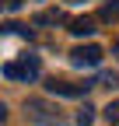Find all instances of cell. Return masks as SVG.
<instances>
[{"mask_svg":"<svg viewBox=\"0 0 119 126\" xmlns=\"http://www.w3.org/2000/svg\"><path fill=\"white\" fill-rule=\"evenodd\" d=\"M91 119H95V109H91V105H84L81 112H77V126H91Z\"/></svg>","mask_w":119,"mask_h":126,"instance_id":"cell-7","label":"cell"},{"mask_svg":"<svg viewBox=\"0 0 119 126\" xmlns=\"http://www.w3.org/2000/svg\"><path fill=\"white\" fill-rule=\"evenodd\" d=\"M63 21V11H42L35 14V25H60Z\"/></svg>","mask_w":119,"mask_h":126,"instance_id":"cell-5","label":"cell"},{"mask_svg":"<svg viewBox=\"0 0 119 126\" xmlns=\"http://www.w3.org/2000/svg\"><path fill=\"white\" fill-rule=\"evenodd\" d=\"M116 18H119V0H109L102 7V21H116Z\"/></svg>","mask_w":119,"mask_h":126,"instance_id":"cell-6","label":"cell"},{"mask_svg":"<svg viewBox=\"0 0 119 126\" xmlns=\"http://www.w3.org/2000/svg\"><path fill=\"white\" fill-rule=\"evenodd\" d=\"M112 56H119V42H116V46H112Z\"/></svg>","mask_w":119,"mask_h":126,"instance_id":"cell-10","label":"cell"},{"mask_svg":"<svg viewBox=\"0 0 119 126\" xmlns=\"http://www.w3.org/2000/svg\"><path fill=\"white\" fill-rule=\"evenodd\" d=\"M70 63L74 67H98L102 63V49L98 46H77V49H70Z\"/></svg>","mask_w":119,"mask_h":126,"instance_id":"cell-2","label":"cell"},{"mask_svg":"<svg viewBox=\"0 0 119 126\" xmlns=\"http://www.w3.org/2000/svg\"><path fill=\"white\" fill-rule=\"evenodd\" d=\"M88 88H91V84H67V81H49L46 84L49 94H63V98H81Z\"/></svg>","mask_w":119,"mask_h":126,"instance_id":"cell-4","label":"cell"},{"mask_svg":"<svg viewBox=\"0 0 119 126\" xmlns=\"http://www.w3.org/2000/svg\"><path fill=\"white\" fill-rule=\"evenodd\" d=\"M4 7H7V11H18V7H21V0H4Z\"/></svg>","mask_w":119,"mask_h":126,"instance_id":"cell-9","label":"cell"},{"mask_svg":"<svg viewBox=\"0 0 119 126\" xmlns=\"http://www.w3.org/2000/svg\"><path fill=\"white\" fill-rule=\"evenodd\" d=\"M4 77H11V81H35L39 77V56L25 53L18 63H4Z\"/></svg>","mask_w":119,"mask_h":126,"instance_id":"cell-1","label":"cell"},{"mask_svg":"<svg viewBox=\"0 0 119 126\" xmlns=\"http://www.w3.org/2000/svg\"><path fill=\"white\" fill-rule=\"evenodd\" d=\"M105 119H109L112 126H119V98H116V102H109V109H105Z\"/></svg>","mask_w":119,"mask_h":126,"instance_id":"cell-8","label":"cell"},{"mask_svg":"<svg viewBox=\"0 0 119 126\" xmlns=\"http://www.w3.org/2000/svg\"><path fill=\"white\" fill-rule=\"evenodd\" d=\"M70 28V35H77V39H84V35H95V32H98V18H91V14H81V18H70L67 21Z\"/></svg>","mask_w":119,"mask_h":126,"instance_id":"cell-3","label":"cell"}]
</instances>
